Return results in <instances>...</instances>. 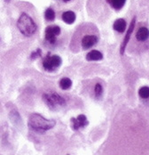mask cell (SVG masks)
Instances as JSON below:
<instances>
[{
    "label": "cell",
    "instance_id": "19",
    "mask_svg": "<svg viewBox=\"0 0 149 155\" xmlns=\"http://www.w3.org/2000/svg\"><path fill=\"white\" fill-rule=\"evenodd\" d=\"M64 2H68V1H70V0H63Z\"/></svg>",
    "mask_w": 149,
    "mask_h": 155
},
{
    "label": "cell",
    "instance_id": "17",
    "mask_svg": "<svg viewBox=\"0 0 149 155\" xmlns=\"http://www.w3.org/2000/svg\"><path fill=\"white\" fill-rule=\"evenodd\" d=\"M94 92H95V95H96L97 97H100V96L102 94V93H103V87H102V86H101L100 83H97V84L95 85Z\"/></svg>",
    "mask_w": 149,
    "mask_h": 155
},
{
    "label": "cell",
    "instance_id": "2",
    "mask_svg": "<svg viewBox=\"0 0 149 155\" xmlns=\"http://www.w3.org/2000/svg\"><path fill=\"white\" fill-rule=\"evenodd\" d=\"M17 27L20 32L26 37L33 36L36 31V24L34 20L25 13L21 14L20 16L17 21Z\"/></svg>",
    "mask_w": 149,
    "mask_h": 155
},
{
    "label": "cell",
    "instance_id": "11",
    "mask_svg": "<svg viewBox=\"0 0 149 155\" xmlns=\"http://www.w3.org/2000/svg\"><path fill=\"white\" fill-rule=\"evenodd\" d=\"M114 30L116 31L117 32H123L126 31L127 28V22L124 19H117L115 23H114Z\"/></svg>",
    "mask_w": 149,
    "mask_h": 155
},
{
    "label": "cell",
    "instance_id": "13",
    "mask_svg": "<svg viewBox=\"0 0 149 155\" xmlns=\"http://www.w3.org/2000/svg\"><path fill=\"white\" fill-rule=\"evenodd\" d=\"M60 87L61 89L68 90L72 87V81L68 78H61L60 81Z\"/></svg>",
    "mask_w": 149,
    "mask_h": 155
},
{
    "label": "cell",
    "instance_id": "10",
    "mask_svg": "<svg viewBox=\"0 0 149 155\" xmlns=\"http://www.w3.org/2000/svg\"><path fill=\"white\" fill-rule=\"evenodd\" d=\"M103 59V54H101V52L98 51V50H92L89 52L86 55V60L87 61H100Z\"/></svg>",
    "mask_w": 149,
    "mask_h": 155
},
{
    "label": "cell",
    "instance_id": "9",
    "mask_svg": "<svg viewBox=\"0 0 149 155\" xmlns=\"http://www.w3.org/2000/svg\"><path fill=\"white\" fill-rule=\"evenodd\" d=\"M149 38V29L146 28V27H142L139 28L138 31L136 33V38L138 41L143 42L146 41Z\"/></svg>",
    "mask_w": 149,
    "mask_h": 155
},
{
    "label": "cell",
    "instance_id": "5",
    "mask_svg": "<svg viewBox=\"0 0 149 155\" xmlns=\"http://www.w3.org/2000/svg\"><path fill=\"white\" fill-rule=\"evenodd\" d=\"M60 34V28L57 25H51L45 29V39L51 43L54 44L56 42V37Z\"/></svg>",
    "mask_w": 149,
    "mask_h": 155
},
{
    "label": "cell",
    "instance_id": "18",
    "mask_svg": "<svg viewBox=\"0 0 149 155\" xmlns=\"http://www.w3.org/2000/svg\"><path fill=\"white\" fill-rule=\"evenodd\" d=\"M41 55H42V51H41V49L38 48L36 51L32 52V54L30 55V59L31 60H35V59H37L38 57H41Z\"/></svg>",
    "mask_w": 149,
    "mask_h": 155
},
{
    "label": "cell",
    "instance_id": "14",
    "mask_svg": "<svg viewBox=\"0 0 149 155\" xmlns=\"http://www.w3.org/2000/svg\"><path fill=\"white\" fill-rule=\"evenodd\" d=\"M126 0H108V3L111 5V6L116 9V10H120L122 8L124 5Z\"/></svg>",
    "mask_w": 149,
    "mask_h": 155
},
{
    "label": "cell",
    "instance_id": "1",
    "mask_svg": "<svg viewBox=\"0 0 149 155\" xmlns=\"http://www.w3.org/2000/svg\"><path fill=\"white\" fill-rule=\"evenodd\" d=\"M55 124L56 122L54 120H47L37 113L31 114L28 122V126L30 129L37 133H44L47 130H50L54 127Z\"/></svg>",
    "mask_w": 149,
    "mask_h": 155
},
{
    "label": "cell",
    "instance_id": "4",
    "mask_svg": "<svg viewBox=\"0 0 149 155\" xmlns=\"http://www.w3.org/2000/svg\"><path fill=\"white\" fill-rule=\"evenodd\" d=\"M61 63H62V60L59 55H57V54L52 55L50 53H48L44 59L43 66L48 71H54L60 68Z\"/></svg>",
    "mask_w": 149,
    "mask_h": 155
},
{
    "label": "cell",
    "instance_id": "7",
    "mask_svg": "<svg viewBox=\"0 0 149 155\" xmlns=\"http://www.w3.org/2000/svg\"><path fill=\"white\" fill-rule=\"evenodd\" d=\"M71 121H72V127L74 130H79L80 128H84L89 124L86 116L84 114L78 115L77 118H72Z\"/></svg>",
    "mask_w": 149,
    "mask_h": 155
},
{
    "label": "cell",
    "instance_id": "15",
    "mask_svg": "<svg viewBox=\"0 0 149 155\" xmlns=\"http://www.w3.org/2000/svg\"><path fill=\"white\" fill-rule=\"evenodd\" d=\"M138 94L143 99L149 98V87H142L138 90Z\"/></svg>",
    "mask_w": 149,
    "mask_h": 155
},
{
    "label": "cell",
    "instance_id": "16",
    "mask_svg": "<svg viewBox=\"0 0 149 155\" xmlns=\"http://www.w3.org/2000/svg\"><path fill=\"white\" fill-rule=\"evenodd\" d=\"M45 19L49 21H52L55 19V12L52 9V8H48L46 9L45 13Z\"/></svg>",
    "mask_w": 149,
    "mask_h": 155
},
{
    "label": "cell",
    "instance_id": "8",
    "mask_svg": "<svg viewBox=\"0 0 149 155\" xmlns=\"http://www.w3.org/2000/svg\"><path fill=\"white\" fill-rule=\"evenodd\" d=\"M99 41V38L97 36L94 35H86L82 39V47L84 49H89L90 47H92L93 46H95Z\"/></svg>",
    "mask_w": 149,
    "mask_h": 155
},
{
    "label": "cell",
    "instance_id": "12",
    "mask_svg": "<svg viewBox=\"0 0 149 155\" xmlns=\"http://www.w3.org/2000/svg\"><path fill=\"white\" fill-rule=\"evenodd\" d=\"M75 14L72 11H67L62 14V20L67 23V24H72L75 21Z\"/></svg>",
    "mask_w": 149,
    "mask_h": 155
},
{
    "label": "cell",
    "instance_id": "6",
    "mask_svg": "<svg viewBox=\"0 0 149 155\" xmlns=\"http://www.w3.org/2000/svg\"><path fill=\"white\" fill-rule=\"evenodd\" d=\"M135 23H136V17H134V18L132 19V22H131L129 28H128L127 33H126V35H125V38H124V39H123V41H122V46H121V48H120V54H121L122 55L124 54V51H125V49H126V47H127V45H128V43H129V41H130L131 36H132V32L134 31Z\"/></svg>",
    "mask_w": 149,
    "mask_h": 155
},
{
    "label": "cell",
    "instance_id": "3",
    "mask_svg": "<svg viewBox=\"0 0 149 155\" xmlns=\"http://www.w3.org/2000/svg\"><path fill=\"white\" fill-rule=\"evenodd\" d=\"M43 100L45 101V104L52 110L63 107L66 104V100L56 93L44 94Z\"/></svg>",
    "mask_w": 149,
    "mask_h": 155
}]
</instances>
